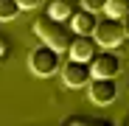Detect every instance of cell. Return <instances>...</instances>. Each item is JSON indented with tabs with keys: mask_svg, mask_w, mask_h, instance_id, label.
Listing matches in <instances>:
<instances>
[{
	"mask_svg": "<svg viewBox=\"0 0 129 126\" xmlns=\"http://www.w3.org/2000/svg\"><path fill=\"white\" fill-rule=\"evenodd\" d=\"M76 14L73 9V0H48V17L53 20H62V23H68V20Z\"/></svg>",
	"mask_w": 129,
	"mask_h": 126,
	"instance_id": "cell-9",
	"label": "cell"
},
{
	"mask_svg": "<svg viewBox=\"0 0 129 126\" xmlns=\"http://www.w3.org/2000/svg\"><path fill=\"white\" fill-rule=\"evenodd\" d=\"M28 65H31V70H34L37 76L48 78V76H51V73H56V67H59V51H53L51 45H45V42H42L39 48H34V51H31Z\"/></svg>",
	"mask_w": 129,
	"mask_h": 126,
	"instance_id": "cell-3",
	"label": "cell"
},
{
	"mask_svg": "<svg viewBox=\"0 0 129 126\" xmlns=\"http://www.w3.org/2000/svg\"><path fill=\"white\" fill-rule=\"evenodd\" d=\"M34 34L45 42V45H51L53 51H70V42L76 36L73 28H68L62 23V20H53V17H39L34 20Z\"/></svg>",
	"mask_w": 129,
	"mask_h": 126,
	"instance_id": "cell-1",
	"label": "cell"
},
{
	"mask_svg": "<svg viewBox=\"0 0 129 126\" xmlns=\"http://www.w3.org/2000/svg\"><path fill=\"white\" fill-rule=\"evenodd\" d=\"M90 126H115V123H110V120H90Z\"/></svg>",
	"mask_w": 129,
	"mask_h": 126,
	"instance_id": "cell-17",
	"label": "cell"
},
{
	"mask_svg": "<svg viewBox=\"0 0 129 126\" xmlns=\"http://www.w3.org/2000/svg\"><path fill=\"white\" fill-rule=\"evenodd\" d=\"M104 11H107V17H123L126 11H129V0H110V3L104 6Z\"/></svg>",
	"mask_w": 129,
	"mask_h": 126,
	"instance_id": "cell-10",
	"label": "cell"
},
{
	"mask_svg": "<svg viewBox=\"0 0 129 126\" xmlns=\"http://www.w3.org/2000/svg\"><path fill=\"white\" fill-rule=\"evenodd\" d=\"M68 126H90V118H84V115H73L68 120Z\"/></svg>",
	"mask_w": 129,
	"mask_h": 126,
	"instance_id": "cell-13",
	"label": "cell"
},
{
	"mask_svg": "<svg viewBox=\"0 0 129 126\" xmlns=\"http://www.w3.org/2000/svg\"><path fill=\"white\" fill-rule=\"evenodd\" d=\"M17 3H20V9L31 11V9H37V6H42V0H17Z\"/></svg>",
	"mask_w": 129,
	"mask_h": 126,
	"instance_id": "cell-14",
	"label": "cell"
},
{
	"mask_svg": "<svg viewBox=\"0 0 129 126\" xmlns=\"http://www.w3.org/2000/svg\"><path fill=\"white\" fill-rule=\"evenodd\" d=\"M90 78H93L90 62H79V59L64 62V67H62V81L68 84V87H84V84H90Z\"/></svg>",
	"mask_w": 129,
	"mask_h": 126,
	"instance_id": "cell-5",
	"label": "cell"
},
{
	"mask_svg": "<svg viewBox=\"0 0 129 126\" xmlns=\"http://www.w3.org/2000/svg\"><path fill=\"white\" fill-rule=\"evenodd\" d=\"M90 73L93 78H115L121 73V59L112 51H98L90 59Z\"/></svg>",
	"mask_w": 129,
	"mask_h": 126,
	"instance_id": "cell-4",
	"label": "cell"
},
{
	"mask_svg": "<svg viewBox=\"0 0 129 126\" xmlns=\"http://www.w3.org/2000/svg\"><path fill=\"white\" fill-rule=\"evenodd\" d=\"M95 25H98L95 11L81 9V11H76V14L70 17V28H73L76 34H93V31H95Z\"/></svg>",
	"mask_w": 129,
	"mask_h": 126,
	"instance_id": "cell-8",
	"label": "cell"
},
{
	"mask_svg": "<svg viewBox=\"0 0 129 126\" xmlns=\"http://www.w3.org/2000/svg\"><path fill=\"white\" fill-rule=\"evenodd\" d=\"M121 23H123V31H126V36H129V11L121 17Z\"/></svg>",
	"mask_w": 129,
	"mask_h": 126,
	"instance_id": "cell-16",
	"label": "cell"
},
{
	"mask_svg": "<svg viewBox=\"0 0 129 126\" xmlns=\"http://www.w3.org/2000/svg\"><path fill=\"white\" fill-rule=\"evenodd\" d=\"M6 56H9V42L0 36V59H6Z\"/></svg>",
	"mask_w": 129,
	"mask_h": 126,
	"instance_id": "cell-15",
	"label": "cell"
},
{
	"mask_svg": "<svg viewBox=\"0 0 129 126\" xmlns=\"http://www.w3.org/2000/svg\"><path fill=\"white\" fill-rule=\"evenodd\" d=\"M107 3H110V0H81V6L87 9V11H101Z\"/></svg>",
	"mask_w": 129,
	"mask_h": 126,
	"instance_id": "cell-12",
	"label": "cell"
},
{
	"mask_svg": "<svg viewBox=\"0 0 129 126\" xmlns=\"http://www.w3.org/2000/svg\"><path fill=\"white\" fill-rule=\"evenodd\" d=\"M93 36H95V42L101 48H118L121 42L126 39V31H123V23L118 17H104V20H98V25H95V31H93Z\"/></svg>",
	"mask_w": 129,
	"mask_h": 126,
	"instance_id": "cell-2",
	"label": "cell"
},
{
	"mask_svg": "<svg viewBox=\"0 0 129 126\" xmlns=\"http://www.w3.org/2000/svg\"><path fill=\"white\" fill-rule=\"evenodd\" d=\"M20 11L23 9H20L17 0H0V20H14Z\"/></svg>",
	"mask_w": 129,
	"mask_h": 126,
	"instance_id": "cell-11",
	"label": "cell"
},
{
	"mask_svg": "<svg viewBox=\"0 0 129 126\" xmlns=\"http://www.w3.org/2000/svg\"><path fill=\"white\" fill-rule=\"evenodd\" d=\"M98 42H95V36L93 34H76L73 36V42H70V59H79V62H90L95 53H98Z\"/></svg>",
	"mask_w": 129,
	"mask_h": 126,
	"instance_id": "cell-7",
	"label": "cell"
},
{
	"mask_svg": "<svg viewBox=\"0 0 129 126\" xmlns=\"http://www.w3.org/2000/svg\"><path fill=\"white\" fill-rule=\"evenodd\" d=\"M90 98L98 107H107L118 98V81L115 78H90Z\"/></svg>",
	"mask_w": 129,
	"mask_h": 126,
	"instance_id": "cell-6",
	"label": "cell"
}]
</instances>
